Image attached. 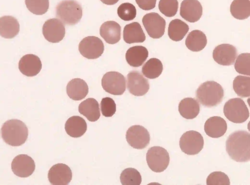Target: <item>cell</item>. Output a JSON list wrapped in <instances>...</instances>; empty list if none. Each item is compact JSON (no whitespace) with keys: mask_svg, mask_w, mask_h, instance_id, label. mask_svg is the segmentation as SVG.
<instances>
[{"mask_svg":"<svg viewBox=\"0 0 250 185\" xmlns=\"http://www.w3.org/2000/svg\"><path fill=\"white\" fill-rule=\"evenodd\" d=\"M123 39L128 44L143 42L146 40V36L140 23L133 22L125 26Z\"/></svg>","mask_w":250,"mask_h":185,"instance_id":"obj_23","label":"cell"},{"mask_svg":"<svg viewBox=\"0 0 250 185\" xmlns=\"http://www.w3.org/2000/svg\"><path fill=\"white\" fill-rule=\"evenodd\" d=\"M189 30L188 25L179 19L172 20L168 25V35L172 41H181Z\"/></svg>","mask_w":250,"mask_h":185,"instance_id":"obj_29","label":"cell"},{"mask_svg":"<svg viewBox=\"0 0 250 185\" xmlns=\"http://www.w3.org/2000/svg\"><path fill=\"white\" fill-rule=\"evenodd\" d=\"M158 7L160 12L165 16L172 17L177 12L178 2L177 0H160Z\"/></svg>","mask_w":250,"mask_h":185,"instance_id":"obj_36","label":"cell"},{"mask_svg":"<svg viewBox=\"0 0 250 185\" xmlns=\"http://www.w3.org/2000/svg\"><path fill=\"white\" fill-rule=\"evenodd\" d=\"M202 13V5L197 0H184L181 4L180 15L188 22H195L199 21Z\"/></svg>","mask_w":250,"mask_h":185,"instance_id":"obj_17","label":"cell"},{"mask_svg":"<svg viewBox=\"0 0 250 185\" xmlns=\"http://www.w3.org/2000/svg\"><path fill=\"white\" fill-rule=\"evenodd\" d=\"M148 166L155 172L164 171L169 163V156L166 149L161 146L150 147L146 154Z\"/></svg>","mask_w":250,"mask_h":185,"instance_id":"obj_6","label":"cell"},{"mask_svg":"<svg viewBox=\"0 0 250 185\" xmlns=\"http://www.w3.org/2000/svg\"><path fill=\"white\" fill-rule=\"evenodd\" d=\"M42 31L44 38L52 43L61 41L65 34L63 23L56 18L47 20L43 25Z\"/></svg>","mask_w":250,"mask_h":185,"instance_id":"obj_12","label":"cell"},{"mask_svg":"<svg viewBox=\"0 0 250 185\" xmlns=\"http://www.w3.org/2000/svg\"><path fill=\"white\" fill-rule=\"evenodd\" d=\"M179 145L185 153L193 155L198 154L204 146V139L201 134L194 130L187 131L181 136Z\"/></svg>","mask_w":250,"mask_h":185,"instance_id":"obj_7","label":"cell"},{"mask_svg":"<svg viewBox=\"0 0 250 185\" xmlns=\"http://www.w3.org/2000/svg\"><path fill=\"white\" fill-rule=\"evenodd\" d=\"M139 7L144 10L153 9L156 5V0H135Z\"/></svg>","mask_w":250,"mask_h":185,"instance_id":"obj_40","label":"cell"},{"mask_svg":"<svg viewBox=\"0 0 250 185\" xmlns=\"http://www.w3.org/2000/svg\"><path fill=\"white\" fill-rule=\"evenodd\" d=\"M207 43L206 36L203 32L198 30L190 32L185 41L187 48L193 52L201 51L206 46Z\"/></svg>","mask_w":250,"mask_h":185,"instance_id":"obj_28","label":"cell"},{"mask_svg":"<svg viewBox=\"0 0 250 185\" xmlns=\"http://www.w3.org/2000/svg\"><path fill=\"white\" fill-rule=\"evenodd\" d=\"M66 93L69 97L74 101L84 98L88 93V87L83 79L75 78L71 80L66 86Z\"/></svg>","mask_w":250,"mask_h":185,"instance_id":"obj_21","label":"cell"},{"mask_svg":"<svg viewBox=\"0 0 250 185\" xmlns=\"http://www.w3.org/2000/svg\"><path fill=\"white\" fill-rule=\"evenodd\" d=\"M142 22L147 34L153 39H159L164 34L166 21L158 13L151 12L146 14Z\"/></svg>","mask_w":250,"mask_h":185,"instance_id":"obj_10","label":"cell"},{"mask_svg":"<svg viewBox=\"0 0 250 185\" xmlns=\"http://www.w3.org/2000/svg\"><path fill=\"white\" fill-rule=\"evenodd\" d=\"M11 169L16 176L25 178L31 175L35 169L33 159L26 154L16 156L11 163Z\"/></svg>","mask_w":250,"mask_h":185,"instance_id":"obj_14","label":"cell"},{"mask_svg":"<svg viewBox=\"0 0 250 185\" xmlns=\"http://www.w3.org/2000/svg\"><path fill=\"white\" fill-rule=\"evenodd\" d=\"M87 129L85 121L79 116L70 117L65 124V130L67 134L73 138H79L83 136Z\"/></svg>","mask_w":250,"mask_h":185,"instance_id":"obj_25","label":"cell"},{"mask_svg":"<svg viewBox=\"0 0 250 185\" xmlns=\"http://www.w3.org/2000/svg\"><path fill=\"white\" fill-rule=\"evenodd\" d=\"M120 181L123 185H140L142 182V177L136 169L127 168L121 173Z\"/></svg>","mask_w":250,"mask_h":185,"instance_id":"obj_33","label":"cell"},{"mask_svg":"<svg viewBox=\"0 0 250 185\" xmlns=\"http://www.w3.org/2000/svg\"><path fill=\"white\" fill-rule=\"evenodd\" d=\"M42 64L40 59L33 54H27L21 57L19 62L21 72L27 76L37 75L41 71Z\"/></svg>","mask_w":250,"mask_h":185,"instance_id":"obj_18","label":"cell"},{"mask_svg":"<svg viewBox=\"0 0 250 185\" xmlns=\"http://www.w3.org/2000/svg\"><path fill=\"white\" fill-rule=\"evenodd\" d=\"M125 77L120 73L110 71L106 73L102 79V86L106 92L114 95H121L125 90Z\"/></svg>","mask_w":250,"mask_h":185,"instance_id":"obj_8","label":"cell"},{"mask_svg":"<svg viewBox=\"0 0 250 185\" xmlns=\"http://www.w3.org/2000/svg\"><path fill=\"white\" fill-rule=\"evenodd\" d=\"M223 97V87L214 81H207L202 83L196 91V98L198 102L208 107L219 104Z\"/></svg>","mask_w":250,"mask_h":185,"instance_id":"obj_3","label":"cell"},{"mask_svg":"<svg viewBox=\"0 0 250 185\" xmlns=\"http://www.w3.org/2000/svg\"><path fill=\"white\" fill-rule=\"evenodd\" d=\"M163 69V64L160 60L156 58H151L143 65L142 72L147 78L153 79L161 74Z\"/></svg>","mask_w":250,"mask_h":185,"instance_id":"obj_31","label":"cell"},{"mask_svg":"<svg viewBox=\"0 0 250 185\" xmlns=\"http://www.w3.org/2000/svg\"><path fill=\"white\" fill-rule=\"evenodd\" d=\"M207 185H229V177L221 171H215L210 173L207 179Z\"/></svg>","mask_w":250,"mask_h":185,"instance_id":"obj_38","label":"cell"},{"mask_svg":"<svg viewBox=\"0 0 250 185\" xmlns=\"http://www.w3.org/2000/svg\"><path fill=\"white\" fill-rule=\"evenodd\" d=\"M148 56L147 49L141 45L129 48L125 54V59L129 65L133 67L141 66Z\"/></svg>","mask_w":250,"mask_h":185,"instance_id":"obj_22","label":"cell"},{"mask_svg":"<svg viewBox=\"0 0 250 185\" xmlns=\"http://www.w3.org/2000/svg\"><path fill=\"white\" fill-rule=\"evenodd\" d=\"M233 88L238 96L242 98L250 96V78L239 75L233 82Z\"/></svg>","mask_w":250,"mask_h":185,"instance_id":"obj_32","label":"cell"},{"mask_svg":"<svg viewBox=\"0 0 250 185\" xmlns=\"http://www.w3.org/2000/svg\"><path fill=\"white\" fill-rule=\"evenodd\" d=\"M224 114L230 121L236 123L245 122L249 117V111L244 101L239 98L229 99L225 104Z\"/></svg>","mask_w":250,"mask_h":185,"instance_id":"obj_5","label":"cell"},{"mask_svg":"<svg viewBox=\"0 0 250 185\" xmlns=\"http://www.w3.org/2000/svg\"><path fill=\"white\" fill-rule=\"evenodd\" d=\"M79 112L90 122L97 121L100 117L98 102L94 98H88L79 105Z\"/></svg>","mask_w":250,"mask_h":185,"instance_id":"obj_26","label":"cell"},{"mask_svg":"<svg viewBox=\"0 0 250 185\" xmlns=\"http://www.w3.org/2000/svg\"><path fill=\"white\" fill-rule=\"evenodd\" d=\"M72 177L70 168L65 164H57L49 169L48 178L53 185H66L70 182Z\"/></svg>","mask_w":250,"mask_h":185,"instance_id":"obj_15","label":"cell"},{"mask_svg":"<svg viewBox=\"0 0 250 185\" xmlns=\"http://www.w3.org/2000/svg\"><path fill=\"white\" fill-rule=\"evenodd\" d=\"M121 27L115 21H107L102 24L100 29L101 36L108 43L113 44L121 39Z\"/></svg>","mask_w":250,"mask_h":185,"instance_id":"obj_19","label":"cell"},{"mask_svg":"<svg viewBox=\"0 0 250 185\" xmlns=\"http://www.w3.org/2000/svg\"><path fill=\"white\" fill-rule=\"evenodd\" d=\"M200 108L197 101L192 98L183 99L178 105L180 115L187 119H192L196 117L199 113Z\"/></svg>","mask_w":250,"mask_h":185,"instance_id":"obj_27","label":"cell"},{"mask_svg":"<svg viewBox=\"0 0 250 185\" xmlns=\"http://www.w3.org/2000/svg\"><path fill=\"white\" fill-rule=\"evenodd\" d=\"M20 31V24L18 20L10 16L0 18V35L5 39H12Z\"/></svg>","mask_w":250,"mask_h":185,"instance_id":"obj_24","label":"cell"},{"mask_svg":"<svg viewBox=\"0 0 250 185\" xmlns=\"http://www.w3.org/2000/svg\"><path fill=\"white\" fill-rule=\"evenodd\" d=\"M226 151L229 157L238 162L250 160V134L244 130L231 134L226 141Z\"/></svg>","mask_w":250,"mask_h":185,"instance_id":"obj_1","label":"cell"},{"mask_svg":"<svg viewBox=\"0 0 250 185\" xmlns=\"http://www.w3.org/2000/svg\"><path fill=\"white\" fill-rule=\"evenodd\" d=\"M232 16L238 20H245L250 15V0H233L230 6Z\"/></svg>","mask_w":250,"mask_h":185,"instance_id":"obj_30","label":"cell"},{"mask_svg":"<svg viewBox=\"0 0 250 185\" xmlns=\"http://www.w3.org/2000/svg\"><path fill=\"white\" fill-rule=\"evenodd\" d=\"M27 9L37 15L45 14L49 8V0H25Z\"/></svg>","mask_w":250,"mask_h":185,"instance_id":"obj_34","label":"cell"},{"mask_svg":"<svg viewBox=\"0 0 250 185\" xmlns=\"http://www.w3.org/2000/svg\"><path fill=\"white\" fill-rule=\"evenodd\" d=\"M101 110L102 115L104 117L112 116L116 111V105L114 101L109 97L103 98L101 102Z\"/></svg>","mask_w":250,"mask_h":185,"instance_id":"obj_39","label":"cell"},{"mask_svg":"<svg viewBox=\"0 0 250 185\" xmlns=\"http://www.w3.org/2000/svg\"><path fill=\"white\" fill-rule=\"evenodd\" d=\"M82 15V6L75 0H63L56 8V17L65 24H76L81 19Z\"/></svg>","mask_w":250,"mask_h":185,"instance_id":"obj_4","label":"cell"},{"mask_svg":"<svg viewBox=\"0 0 250 185\" xmlns=\"http://www.w3.org/2000/svg\"><path fill=\"white\" fill-rule=\"evenodd\" d=\"M103 3L107 5H113L116 3L119 0H100Z\"/></svg>","mask_w":250,"mask_h":185,"instance_id":"obj_41","label":"cell"},{"mask_svg":"<svg viewBox=\"0 0 250 185\" xmlns=\"http://www.w3.org/2000/svg\"><path fill=\"white\" fill-rule=\"evenodd\" d=\"M227 130L225 120L218 116H213L208 119L205 122L204 130L208 136L219 138L223 136Z\"/></svg>","mask_w":250,"mask_h":185,"instance_id":"obj_20","label":"cell"},{"mask_svg":"<svg viewBox=\"0 0 250 185\" xmlns=\"http://www.w3.org/2000/svg\"><path fill=\"white\" fill-rule=\"evenodd\" d=\"M250 54L244 53L240 54L234 64L235 70L239 74L250 75Z\"/></svg>","mask_w":250,"mask_h":185,"instance_id":"obj_35","label":"cell"},{"mask_svg":"<svg viewBox=\"0 0 250 185\" xmlns=\"http://www.w3.org/2000/svg\"><path fill=\"white\" fill-rule=\"evenodd\" d=\"M79 50L83 57L88 59H96L103 53L104 45L98 37L88 36L80 41Z\"/></svg>","mask_w":250,"mask_h":185,"instance_id":"obj_9","label":"cell"},{"mask_svg":"<svg viewBox=\"0 0 250 185\" xmlns=\"http://www.w3.org/2000/svg\"><path fill=\"white\" fill-rule=\"evenodd\" d=\"M1 133L3 141L13 146H20L24 144L28 135L25 124L17 119L5 122L1 127Z\"/></svg>","mask_w":250,"mask_h":185,"instance_id":"obj_2","label":"cell"},{"mask_svg":"<svg viewBox=\"0 0 250 185\" xmlns=\"http://www.w3.org/2000/svg\"><path fill=\"white\" fill-rule=\"evenodd\" d=\"M117 14L122 20L129 21L133 20L136 17V9L131 3H123L118 7Z\"/></svg>","mask_w":250,"mask_h":185,"instance_id":"obj_37","label":"cell"},{"mask_svg":"<svg viewBox=\"0 0 250 185\" xmlns=\"http://www.w3.org/2000/svg\"><path fill=\"white\" fill-rule=\"evenodd\" d=\"M127 87L129 92L136 96L145 95L149 89L148 80L139 71L133 70L127 76Z\"/></svg>","mask_w":250,"mask_h":185,"instance_id":"obj_13","label":"cell"},{"mask_svg":"<svg viewBox=\"0 0 250 185\" xmlns=\"http://www.w3.org/2000/svg\"><path fill=\"white\" fill-rule=\"evenodd\" d=\"M237 55L236 48L229 44H221L217 46L213 51V58L222 65H230L234 63Z\"/></svg>","mask_w":250,"mask_h":185,"instance_id":"obj_16","label":"cell"},{"mask_svg":"<svg viewBox=\"0 0 250 185\" xmlns=\"http://www.w3.org/2000/svg\"><path fill=\"white\" fill-rule=\"evenodd\" d=\"M125 136L128 144L134 148L142 149L149 144L150 135L148 131L140 125L130 127L126 131Z\"/></svg>","mask_w":250,"mask_h":185,"instance_id":"obj_11","label":"cell"}]
</instances>
